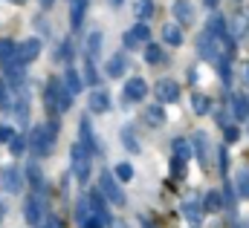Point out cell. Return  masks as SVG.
I'll use <instances>...</instances> for the list:
<instances>
[{
    "label": "cell",
    "mask_w": 249,
    "mask_h": 228,
    "mask_svg": "<svg viewBox=\"0 0 249 228\" xmlns=\"http://www.w3.org/2000/svg\"><path fill=\"white\" fill-rule=\"evenodd\" d=\"M55 133H58V121L55 124H38V127H32V136H29L32 153L35 156H50L53 145H55Z\"/></svg>",
    "instance_id": "cell-1"
},
{
    "label": "cell",
    "mask_w": 249,
    "mask_h": 228,
    "mask_svg": "<svg viewBox=\"0 0 249 228\" xmlns=\"http://www.w3.org/2000/svg\"><path fill=\"white\" fill-rule=\"evenodd\" d=\"M70 104H72V93L67 90L64 81L53 78L47 84V107H50V113H67Z\"/></svg>",
    "instance_id": "cell-2"
},
{
    "label": "cell",
    "mask_w": 249,
    "mask_h": 228,
    "mask_svg": "<svg viewBox=\"0 0 249 228\" xmlns=\"http://www.w3.org/2000/svg\"><path fill=\"white\" fill-rule=\"evenodd\" d=\"M99 188H102V194H105L116 208L124 205V191L119 188V176H113L110 171H102V176H99Z\"/></svg>",
    "instance_id": "cell-3"
},
{
    "label": "cell",
    "mask_w": 249,
    "mask_h": 228,
    "mask_svg": "<svg viewBox=\"0 0 249 228\" xmlns=\"http://www.w3.org/2000/svg\"><path fill=\"white\" fill-rule=\"evenodd\" d=\"M70 156H72V173L78 176V182H87V176H90V150L81 142H75Z\"/></svg>",
    "instance_id": "cell-4"
},
{
    "label": "cell",
    "mask_w": 249,
    "mask_h": 228,
    "mask_svg": "<svg viewBox=\"0 0 249 228\" xmlns=\"http://www.w3.org/2000/svg\"><path fill=\"white\" fill-rule=\"evenodd\" d=\"M148 38H151V29H148V23H136L130 32H124L122 44H124V49H136V47L148 44Z\"/></svg>",
    "instance_id": "cell-5"
},
{
    "label": "cell",
    "mask_w": 249,
    "mask_h": 228,
    "mask_svg": "<svg viewBox=\"0 0 249 228\" xmlns=\"http://www.w3.org/2000/svg\"><path fill=\"white\" fill-rule=\"evenodd\" d=\"M145 93H148V84H145L142 78H130V81L124 84V90H122V101L136 104V101H142V98H145Z\"/></svg>",
    "instance_id": "cell-6"
},
{
    "label": "cell",
    "mask_w": 249,
    "mask_h": 228,
    "mask_svg": "<svg viewBox=\"0 0 249 228\" xmlns=\"http://www.w3.org/2000/svg\"><path fill=\"white\" fill-rule=\"evenodd\" d=\"M38 55H41V41H38V38H29V41H23V44L18 47V55H15V61L26 66V64H32Z\"/></svg>",
    "instance_id": "cell-7"
},
{
    "label": "cell",
    "mask_w": 249,
    "mask_h": 228,
    "mask_svg": "<svg viewBox=\"0 0 249 228\" xmlns=\"http://www.w3.org/2000/svg\"><path fill=\"white\" fill-rule=\"evenodd\" d=\"M154 93H157L160 101H177V98H180V84L171 81V78H162V81H157Z\"/></svg>",
    "instance_id": "cell-8"
},
{
    "label": "cell",
    "mask_w": 249,
    "mask_h": 228,
    "mask_svg": "<svg viewBox=\"0 0 249 228\" xmlns=\"http://www.w3.org/2000/svg\"><path fill=\"white\" fill-rule=\"evenodd\" d=\"M23 217H26V223H29V226H41V220H44L41 196H29V199H26V205H23Z\"/></svg>",
    "instance_id": "cell-9"
},
{
    "label": "cell",
    "mask_w": 249,
    "mask_h": 228,
    "mask_svg": "<svg viewBox=\"0 0 249 228\" xmlns=\"http://www.w3.org/2000/svg\"><path fill=\"white\" fill-rule=\"evenodd\" d=\"M203 214H206V205H203L200 199H186V202H183V217H186V220L200 223V220H203Z\"/></svg>",
    "instance_id": "cell-10"
},
{
    "label": "cell",
    "mask_w": 249,
    "mask_h": 228,
    "mask_svg": "<svg viewBox=\"0 0 249 228\" xmlns=\"http://www.w3.org/2000/svg\"><path fill=\"white\" fill-rule=\"evenodd\" d=\"M90 110L93 113H107L110 110V96L105 90H93L90 93Z\"/></svg>",
    "instance_id": "cell-11"
},
{
    "label": "cell",
    "mask_w": 249,
    "mask_h": 228,
    "mask_svg": "<svg viewBox=\"0 0 249 228\" xmlns=\"http://www.w3.org/2000/svg\"><path fill=\"white\" fill-rule=\"evenodd\" d=\"M194 150H197V159H200V165L203 168H209V136L200 130V133H194Z\"/></svg>",
    "instance_id": "cell-12"
},
{
    "label": "cell",
    "mask_w": 249,
    "mask_h": 228,
    "mask_svg": "<svg viewBox=\"0 0 249 228\" xmlns=\"http://www.w3.org/2000/svg\"><path fill=\"white\" fill-rule=\"evenodd\" d=\"M20 188H23V182H20V173H18V168H6V171H3V191L18 194Z\"/></svg>",
    "instance_id": "cell-13"
},
{
    "label": "cell",
    "mask_w": 249,
    "mask_h": 228,
    "mask_svg": "<svg viewBox=\"0 0 249 228\" xmlns=\"http://www.w3.org/2000/svg\"><path fill=\"white\" fill-rule=\"evenodd\" d=\"M90 153H99V145H96V136H93V127H90V118H81V139H78Z\"/></svg>",
    "instance_id": "cell-14"
},
{
    "label": "cell",
    "mask_w": 249,
    "mask_h": 228,
    "mask_svg": "<svg viewBox=\"0 0 249 228\" xmlns=\"http://www.w3.org/2000/svg\"><path fill=\"white\" fill-rule=\"evenodd\" d=\"M105 69H107V75L110 78H122V72L127 69V61H124V52H119V55H113L107 64H105Z\"/></svg>",
    "instance_id": "cell-15"
},
{
    "label": "cell",
    "mask_w": 249,
    "mask_h": 228,
    "mask_svg": "<svg viewBox=\"0 0 249 228\" xmlns=\"http://www.w3.org/2000/svg\"><path fill=\"white\" fill-rule=\"evenodd\" d=\"M84 12H87V0H72V9H70V26L78 32L81 20H84Z\"/></svg>",
    "instance_id": "cell-16"
},
{
    "label": "cell",
    "mask_w": 249,
    "mask_h": 228,
    "mask_svg": "<svg viewBox=\"0 0 249 228\" xmlns=\"http://www.w3.org/2000/svg\"><path fill=\"white\" fill-rule=\"evenodd\" d=\"M64 84H67V90L75 96V93H81V87H84V78L78 75V69H67V72H64Z\"/></svg>",
    "instance_id": "cell-17"
},
{
    "label": "cell",
    "mask_w": 249,
    "mask_h": 228,
    "mask_svg": "<svg viewBox=\"0 0 249 228\" xmlns=\"http://www.w3.org/2000/svg\"><path fill=\"white\" fill-rule=\"evenodd\" d=\"M162 38H165V44H171V47H180V44H183V29H180L177 23H168V26L162 29Z\"/></svg>",
    "instance_id": "cell-18"
},
{
    "label": "cell",
    "mask_w": 249,
    "mask_h": 228,
    "mask_svg": "<svg viewBox=\"0 0 249 228\" xmlns=\"http://www.w3.org/2000/svg\"><path fill=\"white\" fill-rule=\"evenodd\" d=\"M232 110H235V115L244 121L249 115V98L247 96H235V98H232Z\"/></svg>",
    "instance_id": "cell-19"
},
{
    "label": "cell",
    "mask_w": 249,
    "mask_h": 228,
    "mask_svg": "<svg viewBox=\"0 0 249 228\" xmlns=\"http://www.w3.org/2000/svg\"><path fill=\"white\" fill-rule=\"evenodd\" d=\"M122 145L130 153H139V150H142L139 142H136V136H133V127H122Z\"/></svg>",
    "instance_id": "cell-20"
},
{
    "label": "cell",
    "mask_w": 249,
    "mask_h": 228,
    "mask_svg": "<svg viewBox=\"0 0 249 228\" xmlns=\"http://www.w3.org/2000/svg\"><path fill=\"white\" fill-rule=\"evenodd\" d=\"M174 15L180 17V23H191V6H188V0H177L174 3Z\"/></svg>",
    "instance_id": "cell-21"
},
{
    "label": "cell",
    "mask_w": 249,
    "mask_h": 228,
    "mask_svg": "<svg viewBox=\"0 0 249 228\" xmlns=\"http://www.w3.org/2000/svg\"><path fill=\"white\" fill-rule=\"evenodd\" d=\"M191 107H194V113H197V115H206V113H209V107H212V104H209V98H206V96L194 93V96H191Z\"/></svg>",
    "instance_id": "cell-22"
},
{
    "label": "cell",
    "mask_w": 249,
    "mask_h": 228,
    "mask_svg": "<svg viewBox=\"0 0 249 228\" xmlns=\"http://www.w3.org/2000/svg\"><path fill=\"white\" fill-rule=\"evenodd\" d=\"M203 205H206V211H220V208H223V196H220L217 191H209Z\"/></svg>",
    "instance_id": "cell-23"
},
{
    "label": "cell",
    "mask_w": 249,
    "mask_h": 228,
    "mask_svg": "<svg viewBox=\"0 0 249 228\" xmlns=\"http://www.w3.org/2000/svg\"><path fill=\"white\" fill-rule=\"evenodd\" d=\"M145 121H148V124H154V127H160V124L165 121L162 107H157V104H154V107H148V110H145Z\"/></svg>",
    "instance_id": "cell-24"
},
{
    "label": "cell",
    "mask_w": 249,
    "mask_h": 228,
    "mask_svg": "<svg viewBox=\"0 0 249 228\" xmlns=\"http://www.w3.org/2000/svg\"><path fill=\"white\" fill-rule=\"evenodd\" d=\"M235 182H238V185H235V191H238L244 199H249V171H241Z\"/></svg>",
    "instance_id": "cell-25"
},
{
    "label": "cell",
    "mask_w": 249,
    "mask_h": 228,
    "mask_svg": "<svg viewBox=\"0 0 249 228\" xmlns=\"http://www.w3.org/2000/svg\"><path fill=\"white\" fill-rule=\"evenodd\" d=\"M29 179L35 182V191H38V194L47 191V182H44V176H41V171H38V165H29Z\"/></svg>",
    "instance_id": "cell-26"
},
{
    "label": "cell",
    "mask_w": 249,
    "mask_h": 228,
    "mask_svg": "<svg viewBox=\"0 0 249 228\" xmlns=\"http://www.w3.org/2000/svg\"><path fill=\"white\" fill-rule=\"evenodd\" d=\"M15 55H18V47L12 41H0V61L6 64V61H12Z\"/></svg>",
    "instance_id": "cell-27"
},
{
    "label": "cell",
    "mask_w": 249,
    "mask_h": 228,
    "mask_svg": "<svg viewBox=\"0 0 249 228\" xmlns=\"http://www.w3.org/2000/svg\"><path fill=\"white\" fill-rule=\"evenodd\" d=\"M145 61L148 64H162V49L154 44H145Z\"/></svg>",
    "instance_id": "cell-28"
},
{
    "label": "cell",
    "mask_w": 249,
    "mask_h": 228,
    "mask_svg": "<svg viewBox=\"0 0 249 228\" xmlns=\"http://www.w3.org/2000/svg\"><path fill=\"white\" fill-rule=\"evenodd\" d=\"M191 147H194V145H188V139H177V142H174V153H177L180 159H188V156H191Z\"/></svg>",
    "instance_id": "cell-29"
},
{
    "label": "cell",
    "mask_w": 249,
    "mask_h": 228,
    "mask_svg": "<svg viewBox=\"0 0 249 228\" xmlns=\"http://www.w3.org/2000/svg\"><path fill=\"white\" fill-rule=\"evenodd\" d=\"M99 47H102V32H93L90 41H87V58H96Z\"/></svg>",
    "instance_id": "cell-30"
},
{
    "label": "cell",
    "mask_w": 249,
    "mask_h": 228,
    "mask_svg": "<svg viewBox=\"0 0 249 228\" xmlns=\"http://www.w3.org/2000/svg\"><path fill=\"white\" fill-rule=\"evenodd\" d=\"M151 15H154V3H151V0H139V3H136V17L145 20V17H151Z\"/></svg>",
    "instance_id": "cell-31"
},
{
    "label": "cell",
    "mask_w": 249,
    "mask_h": 228,
    "mask_svg": "<svg viewBox=\"0 0 249 228\" xmlns=\"http://www.w3.org/2000/svg\"><path fill=\"white\" fill-rule=\"evenodd\" d=\"M84 81H87V84H96V81H99L96 66H93V58H87V64H84Z\"/></svg>",
    "instance_id": "cell-32"
},
{
    "label": "cell",
    "mask_w": 249,
    "mask_h": 228,
    "mask_svg": "<svg viewBox=\"0 0 249 228\" xmlns=\"http://www.w3.org/2000/svg\"><path fill=\"white\" fill-rule=\"evenodd\" d=\"M15 136H18V133H15L9 124H0V142H3V145H12V142H15Z\"/></svg>",
    "instance_id": "cell-33"
},
{
    "label": "cell",
    "mask_w": 249,
    "mask_h": 228,
    "mask_svg": "<svg viewBox=\"0 0 249 228\" xmlns=\"http://www.w3.org/2000/svg\"><path fill=\"white\" fill-rule=\"evenodd\" d=\"M116 176H119V182H127V179L133 176V168H130L127 162H122V165H116Z\"/></svg>",
    "instance_id": "cell-34"
},
{
    "label": "cell",
    "mask_w": 249,
    "mask_h": 228,
    "mask_svg": "<svg viewBox=\"0 0 249 228\" xmlns=\"http://www.w3.org/2000/svg\"><path fill=\"white\" fill-rule=\"evenodd\" d=\"M217 69H220V78H223V84H229V81H232V69H229V61L217 64Z\"/></svg>",
    "instance_id": "cell-35"
},
{
    "label": "cell",
    "mask_w": 249,
    "mask_h": 228,
    "mask_svg": "<svg viewBox=\"0 0 249 228\" xmlns=\"http://www.w3.org/2000/svg\"><path fill=\"white\" fill-rule=\"evenodd\" d=\"M183 173H186V159H180V156H177V159H174V176H177V179H183Z\"/></svg>",
    "instance_id": "cell-36"
},
{
    "label": "cell",
    "mask_w": 249,
    "mask_h": 228,
    "mask_svg": "<svg viewBox=\"0 0 249 228\" xmlns=\"http://www.w3.org/2000/svg\"><path fill=\"white\" fill-rule=\"evenodd\" d=\"M223 199H226V205H229V208L235 205V191H232L229 185H226V194H223Z\"/></svg>",
    "instance_id": "cell-37"
},
{
    "label": "cell",
    "mask_w": 249,
    "mask_h": 228,
    "mask_svg": "<svg viewBox=\"0 0 249 228\" xmlns=\"http://www.w3.org/2000/svg\"><path fill=\"white\" fill-rule=\"evenodd\" d=\"M20 150H23V139L15 136V142H12V153H20Z\"/></svg>",
    "instance_id": "cell-38"
},
{
    "label": "cell",
    "mask_w": 249,
    "mask_h": 228,
    "mask_svg": "<svg viewBox=\"0 0 249 228\" xmlns=\"http://www.w3.org/2000/svg\"><path fill=\"white\" fill-rule=\"evenodd\" d=\"M226 139L229 142H238V127H226Z\"/></svg>",
    "instance_id": "cell-39"
},
{
    "label": "cell",
    "mask_w": 249,
    "mask_h": 228,
    "mask_svg": "<svg viewBox=\"0 0 249 228\" xmlns=\"http://www.w3.org/2000/svg\"><path fill=\"white\" fill-rule=\"evenodd\" d=\"M41 6H44V9H50V6H55V0H41Z\"/></svg>",
    "instance_id": "cell-40"
},
{
    "label": "cell",
    "mask_w": 249,
    "mask_h": 228,
    "mask_svg": "<svg viewBox=\"0 0 249 228\" xmlns=\"http://www.w3.org/2000/svg\"><path fill=\"white\" fill-rule=\"evenodd\" d=\"M6 217V208H3V196H0V220Z\"/></svg>",
    "instance_id": "cell-41"
},
{
    "label": "cell",
    "mask_w": 249,
    "mask_h": 228,
    "mask_svg": "<svg viewBox=\"0 0 249 228\" xmlns=\"http://www.w3.org/2000/svg\"><path fill=\"white\" fill-rule=\"evenodd\" d=\"M244 78L249 81V66H244Z\"/></svg>",
    "instance_id": "cell-42"
},
{
    "label": "cell",
    "mask_w": 249,
    "mask_h": 228,
    "mask_svg": "<svg viewBox=\"0 0 249 228\" xmlns=\"http://www.w3.org/2000/svg\"><path fill=\"white\" fill-rule=\"evenodd\" d=\"M110 3H113V6H119V3H124V0H110Z\"/></svg>",
    "instance_id": "cell-43"
},
{
    "label": "cell",
    "mask_w": 249,
    "mask_h": 228,
    "mask_svg": "<svg viewBox=\"0 0 249 228\" xmlns=\"http://www.w3.org/2000/svg\"><path fill=\"white\" fill-rule=\"evenodd\" d=\"M12 3H26V0H12Z\"/></svg>",
    "instance_id": "cell-44"
},
{
    "label": "cell",
    "mask_w": 249,
    "mask_h": 228,
    "mask_svg": "<svg viewBox=\"0 0 249 228\" xmlns=\"http://www.w3.org/2000/svg\"><path fill=\"white\" fill-rule=\"evenodd\" d=\"M145 228H154V226H148V223H145Z\"/></svg>",
    "instance_id": "cell-45"
},
{
    "label": "cell",
    "mask_w": 249,
    "mask_h": 228,
    "mask_svg": "<svg viewBox=\"0 0 249 228\" xmlns=\"http://www.w3.org/2000/svg\"><path fill=\"white\" fill-rule=\"evenodd\" d=\"M0 93H3V90H0Z\"/></svg>",
    "instance_id": "cell-46"
},
{
    "label": "cell",
    "mask_w": 249,
    "mask_h": 228,
    "mask_svg": "<svg viewBox=\"0 0 249 228\" xmlns=\"http://www.w3.org/2000/svg\"><path fill=\"white\" fill-rule=\"evenodd\" d=\"M238 228H241V226H238Z\"/></svg>",
    "instance_id": "cell-47"
}]
</instances>
